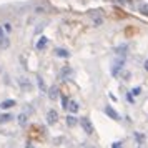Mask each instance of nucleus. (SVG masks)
<instances>
[{
  "label": "nucleus",
  "instance_id": "1",
  "mask_svg": "<svg viewBox=\"0 0 148 148\" xmlns=\"http://www.w3.org/2000/svg\"><path fill=\"white\" fill-rule=\"evenodd\" d=\"M103 10H90L88 12V17L92 18V25H93L95 28L101 27L103 23H105V18H103V14H101Z\"/></svg>",
  "mask_w": 148,
  "mask_h": 148
},
{
  "label": "nucleus",
  "instance_id": "2",
  "mask_svg": "<svg viewBox=\"0 0 148 148\" xmlns=\"http://www.w3.org/2000/svg\"><path fill=\"white\" fill-rule=\"evenodd\" d=\"M78 125H80L82 130H83L87 135H93L95 133V127H93V123L90 121L88 116H80V118H78Z\"/></svg>",
  "mask_w": 148,
  "mask_h": 148
},
{
  "label": "nucleus",
  "instance_id": "3",
  "mask_svg": "<svg viewBox=\"0 0 148 148\" xmlns=\"http://www.w3.org/2000/svg\"><path fill=\"white\" fill-rule=\"evenodd\" d=\"M73 75H75V70L70 65H63V67L60 68V73H58V78L63 82H68V80H72L73 78Z\"/></svg>",
  "mask_w": 148,
  "mask_h": 148
},
{
  "label": "nucleus",
  "instance_id": "4",
  "mask_svg": "<svg viewBox=\"0 0 148 148\" xmlns=\"http://www.w3.org/2000/svg\"><path fill=\"white\" fill-rule=\"evenodd\" d=\"M17 83H18V87H20L22 92H32L34 90V83L27 77H18L17 78Z\"/></svg>",
  "mask_w": 148,
  "mask_h": 148
},
{
  "label": "nucleus",
  "instance_id": "5",
  "mask_svg": "<svg viewBox=\"0 0 148 148\" xmlns=\"http://www.w3.org/2000/svg\"><path fill=\"white\" fill-rule=\"evenodd\" d=\"M123 67H125V58H116V60L113 62V65H112V75L113 77H118V75L121 73V70H123Z\"/></svg>",
  "mask_w": 148,
  "mask_h": 148
},
{
  "label": "nucleus",
  "instance_id": "6",
  "mask_svg": "<svg viewBox=\"0 0 148 148\" xmlns=\"http://www.w3.org/2000/svg\"><path fill=\"white\" fill-rule=\"evenodd\" d=\"M103 112H105V115H107L108 118H112L113 121H120L121 120V116H120V113L115 110L112 105H105V108H103Z\"/></svg>",
  "mask_w": 148,
  "mask_h": 148
},
{
  "label": "nucleus",
  "instance_id": "7",
  "mask_svg": "<svg viewBox=\"0 0 148 148\" xmlns=\"http://www.w3.org/2000/svg\"><path fill=\"white\" fill-rule=\"evenodd\" d=\"M47 97H48V100H50V101L58 100V97H60V88L57 87V85H52V87H48Z\"/></svg>",
  "mask_w": 148,
  "mask_h": 148
},
{
  "label": "nucleus",
  "instance_id": "8",
  "mask_svg": "<svg viewBox=\"0 0 148 148\" xmlns=\"http://www.w3.org/2000/svg\"><path fill=\"white\" fill-rule=\"evenodd\" d=\"M45 121H47V125H55V123L58 121V112H57V110H53V108H50V110L47 112Z\"/></svg>",
  "mask_w": 148,
  "mask_h": 148
},
{
  "label": "nucleus",
  "instance_id": "9",
  "mask_svg": "<svg viewBox=\"0 0 148 148\" xmlns=\"http://www.w3.org/2000/svg\"><path fill=\"white\" fill-rule=\"evenodd\" d=\"M47 47H48V38L45 35H42L35 43V48H37V52H43V50H47Z\"/></svg>",
  "mask_w": 148,
  "mask_h": 148
},
{
  "label": "nucleus",
  "instance_id": "10",
  "mask_svg": "<svg viewBox=\"0 0 148 148\" xmlns=\"http://www.w3.org/2000/svg\"><path fill=\"white\" fill-rule=\"evenodd\" d=\"M128 45L127 43H121V45H118V47L115 48V55H118V57H121V58H127L128 55Z\"/></svg>",
  "mask_w": 148,
  "mask_h": 148
},
{
  "label": "nucleus",
  "instance_id": "11",
  "mask_svg": "<svg viewBox=\"0 0 148 148\" xmlns=\"http://www.w3.org/2000/svg\"><path fill=\"white\" fill-rule=\"evenodd\" d=\"M28 116L30 115L27 113V112H22L18 116H17V123H18V127H22V128H25L28 125Z\"/></svg>",
  "mask_w": 148,
  "mask_h": 148
},
{
  "label": "nucleus",
  "instance_id": "12",
  "mask_svg": "<svg viewBox=\"0 0 148 148\" xmlns=\"http://www.w3.org/2000/svg\"><path fill=\"white\" fill-rule=\"evenodd\" d=\"M48 12V5L45 3V2H42V3H38V5H35L34 8V14L35 15H43Z\"/></svg>",
  "mask_w": 148,
  "mask_h": 148
},
{
  "label": "nucleus",
  "instance_id": "13",
  "mask_svg": "<svg viewBox=\"0 0 148 148\" xmlns=\"http://www.w3.org/2000/svg\"><path fill=\"white\" fill-rule=\"evenodd\" d=\"M17 105V100L14 98H8V100H3L0 103V110H10V108H14Z\"/></svg>",
  "mask_w": 148,
  "mask_h": 148
},
{
  "label": "nucleus",
  "instance_id": "14",
  "mask_svg": "<svg viewBox=\"0 0 148 148\" xmlns=\"http://www.w3.org/2000/svg\"><path fill=\"white\" fill-rule=\"evenodd\" d=\"M65 123H67L68 128H73V127H77V125H78V118H77L73 113L67 115V116H65Z\"/></svg>",
  "mask_w": 148,
  "mask_h": 148
},
{
  "label": "nucleus",
  "instance_id": "15",
  "mask_svg": "<svg viewBox=\"0 0 148 148\" xmlns=\"http://www.w3.org/2000/svg\"><path fill=\"white\" fill-rule=\"evenodd\" d=\"M53 53H55V57H58V58H70V55H72L67 48H55Z\"/></svg>",
  "mask_w": 148,
  "mask_h": 148
},
{
  "label": "nucleus",
  "instance_id": "16",
  "mask_svg": "<svg viewBox=\"0 0 148 148\" xmlns=\"http://www.w3.org/2000/svg\"><path fill=\"white\" fill-rule=\"evenodd\" d=\"M14 113H0V125H7L10 121H14Z\"/></svg>",
  "mask_w": 148,
  "mask_h": 148
},
{
  "label": "nucleus",
  "instance_id": "17",
  "mask_svg": "<svg viewBox=\"0 0 148 148\" xmlns=\"http://www.w3.org/2000/svg\"><path fill=\"white\" fill-rule=\"evenodd\" d=\"M37 87H38V90H40V93H47L48 87H47V83H45V80L42 78L40 75L37 77Z\"/></svg>",
  "mask_w": 148,
  "mask_h": 148
},
{
  "label": "nucleus",
  "instance_id": "18",
  "mask_svg": "<svg viewBox=\"0 0 148 148\" xmlns=\"http://www.w3.org/2000/svg\"><path fill=\"white\" fill-rule=\"evenodd\" d=\"M8 47H10V38H8V35H5V37L0 38V52L7 50Z\"/></svg>",
  "mask_w": 148,
  "mask_h": 148
},
{
  "label": "nucleus",
  "instance_id": "19",
  "mask_svg": "<svg viewBox=\"0 0 148 148\" xmlns=\"http://www.w3.org/2000/svg\"><path fill=\"white\" fill-rule=\"evenodd\" d=\"M78 110H80V103H78V101H75V100H70V105H68V112L75 115L77 112H78Z\"/></svg>",
  "mask_w": 148,
  "mask_h": 148
},
{
  "label": "nucleus",
  "instance_id": "20",
  "mask_svg": "<svg viewBox=\"0 0 148 148\" xmlns=\"http://www.w3.org/2000/svg\"><path fill=\"white\" fill-rule=\"evenodd\" d=\"M133 138L136 140V143H138V145H143V143H145V140H147V136H145L143 133H138V132H135V133H133Z\"/></svg>",
  "mask_w": 148,
  "mask_h": 148
},
{
  "label": "nucleus",
  "instance_id": "21",
  "mask_svg": "<svg viewBox=\"0 0 148 148\" xmlns=\"http://www.w3.org/2000/svg\"><path fill=\"white\" fill-rule=\"evenodd\" d=\"M47 27V22H42V23H37V27H35L34 30V35L37 37V35H40L42 32H43V28Z\"/></svg>",
  "mask_w": 148,
  "mask_h": 148
},
{
  "label": "nucleus",
  "instance_id": "22",
  "mask_svg": "<svg viewBox=\"0 0 148 148\" xmlns=\"http://www.w3.org/2000/svg\"><path fill=\"white\" fill-rule=\"evenodd\" d=\"M68 105H70V98H68L67 95H62V108L67 112L68 110Z\"/></svg>",
  "mask_w": 148,
  "mask_h": 148
},
{
  "label": "nucleus",
  "instance_id": "23",
  "mask_svg": "<svg viewBox=\"0 0 148 148\" xmlns=\"http://www.w3.org/2000/svg\"><path fill=\"white\" fill-rule=\"evenodd\" d=\"M138 12L148 17V3H138Z\"/></svg>",
  "mask_w": 148,
  "mask_h": 148
},
{
  "label": "nucleus",
  "instance_id": "24",
  "mask_svg": "<svg viewBox=\"0 0 148 148\" xmlns=\"http://www.w3.org/2000/svg\"><path fill=\"white\" fill-rule=\"evenodd\" d=\"M2 27H3V30H5V34H10V32L14 30V25H12L10 22H5V23H3Z\"/></svg>",
  "mask_w": 148,
  "mask_h": 148
},
{
  "label": "nucleus",
  "instance_id": "25",
  "mask_svg": "<svg viewBox=\"0 0 148 148\" xmlns=\"http://www.w3.org/2000/svg\"><path fill=\"white\" fill-rule=\"evenodd\" d=\"M132 95H133V97H138V95H141V87H135L133 90H132Z\"/></svg>",
  "mask_w": 148,
  "mask_h": 148
},
{
  "label": "nucleus",
  "instance_id": "26",
  "mask_svg": "<svg viewBox=\"0 0 148 148\" xmlns=\"http://www.w3.org/2000/svg\"><path fill=\"white\" fill-rule=\"evenodd\" d=\"M120 5H130V3H133V0H116Z\"/></svg>",
  "mask_w": 148,
  "mask_h": 148
},
{
  "label": "nucleus",
  "instance_id": "27",
  "mask_svg": "<svg viewBox=\"0 0 148 148\" xmlns=\"http://www.w3.org/2000/svg\"><path fill=\"white\" fill-rule=\"evenodd\" d=\"M112 148H123V143L121 141H113L112 143Z\"/></svg>",
  "mask_w": 148,
  "mask_h": 148
},
{
  "label": "nucleus",
  "instance_id": "28",
  "mask_svg": "<svg viewBox=\"0 0 148 148\" xmlns=\"http://www.w3.org/2000/svg\"><path fill=\"white\" fill-rule=\"evenodd\" d=\"M127 100L130 101V103H135V97L132 95V92H130V93H127Z\"/></svg>",
  "mask_w": 148,
  "mask_h": 148
},
{
  "label": "nucleus",
  "instance_id": "29",
  "mask_svg": "<svg viewBox=\"0 0 148 148\" xmlns=\"http://www.w3.org/2000/svg\"><path fill=\"white\" fill-rule=\"evenodd\" d=\"M121 77H123V80H130L132 73H130V72H123V73H121Z\"/></svg>",
  "mask_w": 148,
  "mask_h": 148
},
{
  "label": "nucleus",
  "instance_id": "30",
  "mask_svg": "<svg viewBox=\"0 0 148 148\" xmlns=\"http://www.w3.org/2000/svg\"><path fill=\"white\" fill-rule=\"evenodd\" d=\"M3 83L5 85H10V75L8 73H5V77H3Z\"/></svg>",
  "mask_w": 148,
  "mask_h": 148
},
{
  "label": "nucleus",
  "instance_id": "31",
  "mask_svg": "<svg viewBox=\"0 0 148 148\" xmlns=\"http://www.w3.org/2000/svg\"><path fill=\"white\" fill-rule=\"evenodd\" d=\"M80 148H95V147H93V145H90V143H82Z\"/></svg>",
  "mask_w": 148,
  "mask_h": 148
},
{
  "label": "nucleus",
  "instance_id": "32",
  "mask_svg": "<svg viewBox=\"0 0 148 148\" xmlns=\"http://www.w3.org/2000/svg\"><path fill=\"white\" fill-rule=\"evenodd\" d=\"M25 148H35V147L30 143V141H28V143H25Z\"/></svg>",
  "mask_w": 148,
  "mask_h": 148
},
{
  "label": "nucleus",
  "instance_id": "33",
  "mask_svg": "<svg viewBox=\"0 0 148 148\" xmlns=\"http://www.w3.org/2000/svg\"><path fill=\"white\" fill-rule=\"evenodd\" d=\"M143 67H145V70H147V72H148V60L145 62V63H143Z\"/></svg>",
  "mask_w": 148,
  "mask_h": 148
},
{
  "label": "nucleus",
  "instance_id": "34",
  "mask_svg": "<svg viewBox=\"0 0 148 148\" xmlns=\"http://www.w3.org/2000/svg\"><path fill=\"white\" fill-rule=\"evenodd\" d=\"M2 72H3V68H2V65H0V73H2Z\"/></svg>",
  "mask_w": 148,
  "mask_h": 148
}]
</instances>
